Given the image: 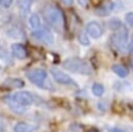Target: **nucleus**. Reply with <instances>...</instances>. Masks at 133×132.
I'll list each match as a JSON object with an SVG mask.
<instances>
[{
	"instance_id": "nucleus-7",
	"label": "nucleus",
	"mask_w": 133,
	"mask_h": 132,
	"mask_svg": "<svg viewBox=\"0 0 133 132\" xmlns=\"http://www.w3.org/2000/svg\"><path fill=\"white\" fill-rule=\"evenodd\" d=\"M14 99L19 103L21 104L22 106L24 107H28V106H31L33 104V96L32 94H30L29 91H25V90H20V91H16L14 95H12Z\"/></svg>"
},
{
	"instance_id": "nucleus-3",
	"label": "nucleus",
	"mask_w": 133,
	"mask_h": 132,
	"mask_svg": "<svg viewBox=\"0 0 133 132\" xmlns=\"http://www.w3.org/2000/svg\"><path fill=\"white\" fill-rule=\"evenodd\" d=\"M63 68L72 73H77L79 75H85V76H89L92 74V69L90 67V64L79 57H72V58H68L63 61Z\"/></svg>"
},
{
	"instance_id": "nucleus-27",
	"label": "nucleus",
	"mask_w": 133,
	"mask_h": 132,
	"mask_svg": "<svg viewBox=\"0 0 133 132\" xmlns=\"http://www.w3.org/2000/svg\"><path fill=\"white\" fill-rule=\"evenodd\" d=\"M130 64H131V68H132V70H133V59L131 60V62H130Z\"/></svg>"
},
{
	"instance_id": "nucleus-24",
	"label": "nucleus",
	"mask_w": 133,
	"mask_h": 132,
	"mask_svg": "<svg viewBox=\"0 0 133 132\" xmlns=\"http://www.w3.org/2000/svg\"><path fill=\"white\" fill-rule=\"evenodd\" d=\"M7 20H8V18L6 17V15H0V25L6 23Z\"/></svg>"
},
{
	"instance_id": "nucleus-23",
	"label": "nucleus",
	"mask_w": 133,
	"mask_h": 132,
	"mask_svg": "<svg viewBox=\"0 0 133 132\" xmlns=\"http://www.w3.org/2000/svg\"><path fill=\"white\" fill-rule=\"evenodd\" d=\"M128 51H129L130 54H133V35H132L131 41H130V43L128 45Z\"/></svg>"
},
{
	"instance_id": "nucleus-6",
	"label": "nucleus",
	"mask_w": 133,
	"mask_h": 132,
	"mask_svg": "<svg viewBox=\"0 0 133 132\" xmlns=\"http://www.w3.org/2000/svg\"><path fill=\"white\" fill-rule=\"evenodd\" d=\"M50 74L52 75V77L54 78V80L62 85H76L75 81L64 72H62L61 70L57 69V68H51L50 69Z\"/></svg>"
},
{
	"instance_id": "nucleus-21",
	"label": "nucleus",
	"mask_w": 133,
	"mask_h": 132,
	"mask_svg": "<svg viewBox=\"0 0 133 132\" xmlns=\"http://www.w3.org/2000/svg\"><path fill=\"white\" fill-rule=\"evenodd\" d=\"M14 0H0V5L4 8H8L11 6Z\"/></svg>"
},
{
	"instance_id": "nucleus-2",
	"label": "nucleus",
	"mask_w": 133,
	"mask_h": 132,
	"mask_svg": "<svg viewBox=\"0 0 133 132\" xmlns=\"http://www.w3.org/2000/svg\"><path fill=\"white\" fill-rule=\"evenodd\" d=\"M26 77L27 79L34 85H36L39 88L47 89V90H52L54 89V86L48 77V73L41 68H35L31 69L26 72Z\"/></svg>"
},
{
	"instance_id": "nucleus-12",
	"label": "nucleus",
	"mask_w": 133,
	"mask_h": 132,
	"mask_svg": "<svg viewBox=\"0 0 133 132\" xmlns=\"http://www.w3.org/2000/svg\"><path fill=\"white\" fill-rule=\"evenodd\" d=\"M35 130V126L25 122H19L14 126V132H34Z\"/></svg>"
},
{
	"instance_id": "nucleus-9",
	"label": "nucleus",
	"mask_w": 133,
	"mask_h": 132,
	"mask_svg": "<svg viewBox=\"0 0 133 132\" xmlns=\"http://www.w3.org/2000/svg\"><path fill=\"white\" fill-rule=\"evenodd\" d=\"M3 101H4V103L8 106V108H9L12 112L18 113V114H23V113H25L27 107H24V106H22L21 104H19V103L14 99L12 95H11V96H6V97H4V98H3Z\"/></svg>"
},
{
	"instance_id": "nucleus-10",
	"label": "nucleus",
	"mask_w": 133,
	"mask_h": 132,
	"mask_svg": "<svg viewBox=\"0 0 133 132\" xmlns=\"http://www.w3.org/2000/svg\"><path fill=\"white\" fill-rule=\"evenodd\" d=\"M11 53L12 56L18 59H25L27 57V50L25 46L20 43H14L11 45Z\"/></svg>"
},
{
	"instance_id": "nucleus-17",
	"label": "nucleus",
	"mask_w": 133,
	"mask_h": 132,
	"mask_svg": "<svg viewBox=\"0 0 133 132\" xmlns=\"http://www.w3.org/2000/svg\"><path fill=\"white\" fill-rule=\"evenodd\" d=\"M112 71H113L117 76L123 77V78L128 75V70H127L125 67L121 65V64H113V65H112Z\"/></svg>"
},
{
	"instance_id": "nucleus-13",
	"label": "nucleus",
	"mask_w": 133,
	"mask_h": 132,
	"mask_svg": "<svg viewBox=\"0 0 133 132\" xmlns=\"http://www.w3.org/2000/svg\"><path fill=\"white\" fill-rule=\"evenodd\" d=\"M4 86H8L11 88H21L25 85L24 81L19 79V78H7L4 82H3Z\"/></svg>"
},
{
	"instance_id": "nucleus-11",
	"label": "nucleus",
	"mask_w": 133,
	"mask_h": 132,
	"mask_svg": "<svg viewBox=\"0 0 133 132\" xmlns=\"http://www.w3.org/2000/svg\"><path fill=\"white\" fill-rule=\"evenodd\" d=\"M113 9H114V3H113L112 1H106V2L102 3V4L96 9V14L99 15L100 17H106V16L109 15Z\"/></svg>"
},
{
	"instance_id": "nucleus-25",
	"label": "nucleus",
	"mask_w": 133,
	"mask_h": 132,
	"mask_svg": "<svg viewBox=\"0 0 133 132\" xmlns=\"http://www.w3.org/2000/svg\"><path fill=\"white\" fill-rule=\"evenodd\" d=\"M109 130H110V132H127V131H125V130H123V129H121V128H117V127L110 128Z\"/></svg>"
},
{
	"instance_id": "nucleus-26",
	"label": "nucleus",
	"mask_w": 133,
	"mask_h": 132,
	"mask_svg": "<svg viewBox=\"0 0 133 132\" xmlns=\"http://www.w3.org/2000/svg\"><path fill=\"white\" fill-rule=\"evenodd\" d=\"M59 1H61L63 4H65V5H71L72 3H73V0H59Z\"/></svg>"
},
{
	"instance_id": "nucleus-28",
	"label": "nucleus",
	"mask_w": 133,
	"mask_h": 132,
	"mask_svg": "<svg viewBox=\"0 0 133 132\" xmlns=\"http://www.w3.org/2000/svg\"><path fill=\"white\" fill-rule=\"evenodd\" d=\"M0 70H1V65H0Z\"/></svg>"
},
{
	"instance_id": "nucleus-5",
	"label": "nucleus",
	"mask_w": 133,
	"mask_h": 132,
	"mask_svg": "<svg viewBox=\"0 0 133 132\" xmlns=\"http://www.w3.org/2000/svg\"><path fill=\"white\" fill-rule=\"evenodd\" d=\"M31 36L36 39L37 42H41L45 45H53L54 44V35L53 33L51 32V30L47 27H39L37 29H34L32 32H31Z\"/></svg>"
},
{
	"instance_id": "nucleus-16",
	"label": "nucleus",
	"mask_w": 133,
	"mask_h": 132,
	"mask_svg": "<svg viewBox=\"0 0 133 132\" xmlns=\"http://www.w3.org/2000/svg\"><path fill=\"white\" fill-rule=\"evenodd\" d=\"M30 5H31V0H20L18 3L20 12L22 15H26L30 9Z\"/></svg>"
},
{
	"instance_id": "nucleus-15",
	"label": "nucleus",
	"mask_w": 133,
	"mask_h": 132,
	"mask_svg": "<svg viewBox=\"0 0 133 132\" xmlns=\"http://www.w3.org/2000/svg\"><path fill=\"white\" fill-rule=\"evenodd\" d=\"M28 22H29V25H30V27L34 30V29H37V28H39V27H42V25H41V19H39V17L37 16V14H32V15H30V17H29V19H28Z\"/></svg>"
},
{
	"instance_id": "nucleus-22",
	"label": "nucleus",
	"mask_w": 133,
	"mask_h": 132,
	"mask_svg": "<svg viewBox=\"0 0 133 132\" xmlns=\"http://www.w3.org/2000/svg\"><path fill=\"white\" fill-rule=\"evenodd\" d=\"M126 22L130 25V26H132L133 27V11H130V12H128L127 15H126Z\"/></svg>"
},
{
	"instance_id": "nucleus-8",
	"label": "nucleus",
	"mask_w": 133,
	"mask_h": 132,
	"mask_svg": "<svg viewBox=\"0 0 133 132\" xmlns=\"http://www.w3.org/2000/svg\"><path fill=\"white\" fill-rule=\"evenodd\" d=\"M85 30H86V33L92 37V38H100L103 34V29L101 27V25L96 22V21H90L86 24L85 26Z\"/></svg>"
},
{
	"instance_id": "nucleus-14",
	"label": "nucleus",
	"mask_w": 133,
	"mask_h": 132,
	"mask_svg": "<svg viewBox=\"0 0 133 132\" xmlns=\"http://www.w3.org/2000/svg\"><path fill=\"white\" fill-rule=\"evenodd\" d=\"M6 35H8L11 38H16V39H21L24 37V32L22 29H20L19 27H10L7 29L6 31Z\"/></svg>"
},
{
	"instance_id": "nucleus-4",
	"label": "nucleus",
	"mask_w": 133,
	"mask_h": 132,
	"mask_svg": "<svg viewBox=\"0 0 133 132\" xmlns=\"http://www.w3.org/2000/svg\"><path fill=\"white\" fill-rule=\"evenodd\" d=\"M128 31L127 29L123 26L121 29L116 30L115 33L112 34L110 41H111V45L113 46V48H115L117 51L119 52H124L126 50H128V45H129V39H128Z\"/></svg>"
},
{
	"instance_id": "nucleus-1",
	"label": "nucleus",
	"mask_w": 133,
	"mask_h": 132,
	"mask_svg": "<svg viewBox=\"0 0 133 132\" xmlns=\"http://www.w3.org/2000/svg\"><path fill=\"white\" fill-rule=\"evenodd\" d=\"M46 23L54 30L61 32L64 26V16L60 8L53 4H46L42 10Z\"/></svg>"
},
{
	"instance_id": "nucleus-18",
	"label": "nucleus",
	"mask_w": 133,
	"mask_h": 132,
	"mask_svg": "<svg viewBox=\"0 0 133 132\" xmlns=\"http://www.w3.org/2000/svg\"><path fill=\"white\" fill-rule=\"evenodd\" d=\"M0 59H2L7 64H12V59H11L10 54L3 47H0Z\"/></svg>"
},
{
	"instance_id": "nucleus-20",
	"label": "nucleus",
	"mask_w": 133,
	"mask_h": 132,
	"mask_svg": "<svg viewBox=\"0 0 133 132\" xmlns=\"http://www.w3.org/2000/svg\"><path fill=\"white\" fill-rule=\"evenodd\" d=\"M88 34L84 33V32H80L78 35V41L82 46H88L89 45V38L87 36Z\"/></svg>"
},
{
	"instance_id": "nucleus-19",
	"label": "nucleus",
	"mask_w": 133,
	"mask_h": 132,
	"mask_svg": "<svg viewBox=\"0 0 133 132\" xmlns=\"http://www.w3.org/2000/svg\"><path fill=\"white\" fill-rule=\"evenodd\" d=\"M105 91V88L104 86L101 84V83H94L92 86H91V93L96 96V97H101L103 96Z\"/></svg>"
}]
</instances>
